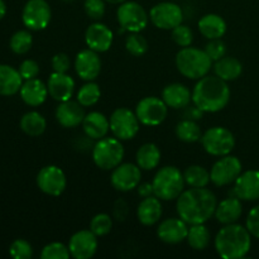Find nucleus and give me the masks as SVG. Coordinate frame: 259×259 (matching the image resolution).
Masks as SVG:
<instances>
[{
    "instance_id": "1",
    "label": "nucleus",
    "mask_w": 259,
    "mask_h": 259,
    "mask_svg": "<svg viewBox=\"0 0 259 259\" xmlns=\"http://www.w3.org/2000/svg\"><path fill=\"white\" fill-rule=\"evenodd\" d=\"M218 200L214 192L206 187H191L177 197L179 217L189 225L205 224L215 214Z\"/></svg>"
},
{
    "instance_id": "2",
    "label": "nucleus",
    "mask_w": 259,
    "mask_h": 259,
    "mask_svg": "<svg viewBox=\"0 0 259 259\" xmlns=\"http://www.w3.org/2000/svg\"><path fill=\"white\" fill-rule=\"evenodd\" d=\"M230 89L217 75L200 78L192 90V103L204 113H218L229 104Z\"/></svg>"
},
{
    "instance_id": "3",
    "label": "nucleus",
    "mask_w": 259,
    "mask_h": 259,
    "mask_svg": "<svg viewBox=\"0 0 259 259\" xmlns=\"http://www.w3.org/2000/svg\"><path fill=\"white\" fill-rule=\"evenodd\" d=\"M214 245L223 259L244 258L252 248V234L247 227L237 223L227 224L218 232Z\"/></svg>"
},
{
    "instance_id": "4",
    "label": "nucleus",
    "mask_w": 259,
    "mask_h": 259,
    "mask_svg": "<svg viewBox=\"0 0 259 259\" xmlns=\"http://www.w3.org/2000/svg\"><path fill=\"white\" fill-rule=\"evenodd\" d=\"M176 67L182 76L190 80H200L212 67V60L205 51L195 47H184L176 55Z\"/></svg>"
},
{
    "instance_id": "5",
    "label": "nucleus",
    "mask_w": 259,
    "mask_h": 259,
    "mask_svg": "<svg viewBox=\"0 0 259 259\" xmlns=\"http://www.w3.org/2000/svg\"><path fill=\"white\" fill-rule=\"evenodd\" d=\"M154 196L161 201L177 200V197L184 192L185 179L184 174L175 166H166L158 169L153 181Z\"/></svg>"
},
{
    "instance_id": "6",
    "label": "nucleus",
    "mask_w": 259,
    "mask_h": 259,
    "mask_svg": "<svg viewBox=\"0 0 259 259\" xmlns=\"http://www.w3.org/2000/svg\"><path fill=\"white\" fill-rule=\"evenodd\" d=\"M93 153V161L96 166L104 171H113L123 162L124 147L120 139L115 137H104L96 141Z\"/></svg>"
},
{
    "instance_id": "7",
    "label": "nucleus",
    "mask_w": 259,
    "mask_h": 259,
    "mask_svg": "<svg viewBox=\"0 0 259 259\" xmlns=\"http://www.w3.org/2000/svg\"><path fill=\"white\" fill-rule=\"evenodd\" d=\"M201 143L205 152L210 156L223 157L232 153L235 147V138L228 128L212 126L202 134Z\"/></svg>"
},
{
    "instance_id": "8",
    "label": "nucleus",
    "mask_w": 259,
    "mask_h": 259,
    "mask_svg": "<svg viewBox=\"0 0 259 259\" xmlns=\"http://www.w3.org/2000/svg\"><path fill=\"white\" fill-rule=\"evenodd\" d=\"M118 22L126 32H142L148 25L149 15L137 2H124L116 10Z\"/></svg>"
},
{
    "instance_id": "9",
    "label": "nucleus",
    "mask_w": 259,
    "mask_h": 259,
    "mask_svg": "<svg viewBox=\"0 0 259 259\" xmlns=\"http://www.w3.org/2000/svg\"><path fill=\"white\" fill-rule=\"evenodd\" d=\"M242 171L243 166L240 159L235 156L227 154L212 164L211 171H210V181L215 186H228V185L234 184Z\"/></svg>"
},
{
    "instance_id": "10",
    "label": "nucleus",
    "mask_w": 259,
    "mask_h": 259,
    "mask_svg": "<svg viewBox=\"0 0 259 259\" xmlns=\"http://www.w3.org/2000/svg\"><path fill=\"white\" fill-rule=\"evenodd\" d=\"M110 132L120 141L133 139L139 132V123L136 113L128 108H119L110 115Z\"/></svg>"
},
{
    "instance_id": "11",
    "label": "nucleus",
    "mask_w": 259,
    "mask_h": 259,
    "mask_svg": "<svg viewBox=\"0 0 259 259\" xmlns=\"http://www.w3.org/2000/svg\"><path fill=\"white\" fill-rule=\"evenodd\" d=\"M168 113V106L157 96H147L142 99L136 108V115L141 124L147 126H157L164 121Z\"/></svg>"
},
{
    "instance_id": "12",
    "label": "nucleus",
    "mask_w": 259,
    "mask_h": 259,
    "mask_svg": "<svg viewBox=\"0 0 259 259\" xmlns=\"http://www.w3.org/2000/svg\"><path fill=\"white\" fill-rule=\"evenodd\" d=\"M149 19L153 23L154 27L159 29L172 30L177 25L182 24L184 12L176 3L163 2L152 8L149 12Z\"/></svg>"
},
{
    "instance_id": "13",
    "label": "nucleus",
    "mask_w": 259,
    "mask_h": 259,
    "mask_svg": "<svg viewBox=\"0 0 259 259\" xmlns=\"http://www.w3.org/2000/svg\"><path fill=\"white\" fill-rule=\"evenodd\" d=\"M52 12L46 0H28L23 9V23L30 30L46 29L50 24Z\"/></svg>"
},
{
    "instance_id": "14",
    "label": "nucleus",
    "mask_w": 259,
    "mask_h": 259,
    "mask_svg": "<svg viewBox=\"0 0 259 259\" xmlns=\"http://www.w3.org/2000/svg\"><path fill=\"white\" fill-rule=\"evenodd\" d=\"M37 185L42 192L50 196H60L67 186L66 175L60 167L46 166L38 172Z\"/></svg>"
},
{
    "instance_id": "15",
    "label": "nucleus",
    "mask_w": 259,
    "mask_h": 259,
    "mask_svg": "<svg viewBox=\"0 0 259 259\" xmlns=\"http://www.w3.org/2000/svg\"><path fill=\"white\" fill-rule=\"evenodd\" d=\"M141 167L133 163H120L113 169L110 177L113 187L120 192H128L137 189L141 184Z\"/></svg>"
},
{
    "instance_id": "16",
    "label": "nucleus",
    "mask_w": 259,
    "mask_h": 259,
    "mask_svg": "<svg viewBox=\"0 0 259 259\" xmlns=\"http://www.w3.org/2000/svg\"><path fill=\"white\" fill-rule=\"evenodd\" d=\"M98 237L91 230L76 232L68 242V250L75 259H90L98 250Z\"/></svg>"
},
{
    "instance_id": "17",
    "label": "nucleus",
    "mask_w": 259,
    "mask_h": 259,
    "mask_svg": "<svg viewBox=\"0 0 259 259\" xmlns=\"http://www.w3.org/2000/svg\"><path fill=\"white\" fill-rule=\"evenodd\" d=\"M181 218H168L161 222L157 228V237L166 244H180L186 240L189 227Z\"/></svg>"
},
{
    "instance_id": "18",
    "label": "nucleus",
    "mask_w": 259,
    "mask_h": 259,
    "mask_svg": "<svg viewBox=\"0 0 259 259\" xmlns=\"http://www.w3.org/2000/svg\"><path fill=\"white\" fill-rule=\"evenodd\" d=\"M233 195L242 201H257L259 200V171L249 169L240 174L235 180Z\"/></svg>"
},
{
    "instance_id": "19",
    "label": "nucleus",
    "mask_w": 259,
    "mask_h": 259,
    "mask_svg": "<svg viewBox=\"0 0 259 259\" xmlns=\"http://www.w3.org/2000/svg\"><path fill=\"white\" fill-rule=\"evenodd\" d=\"M75 71L78 77L85 81H94L98 78L101 71V60L98 52L90 48L78 52L75 58Z\"/></svg>"
},
{
    "instance_id": "20",
    "label": "nucleus",
    "mask_w": 259,
    "mask_h": 259,
    "mask_svg": "<svg viewBox=\"0 0 259 259\" xmlns=\"http://www.w3.org/2000/svg\"><path fill=\"white\" fill-rule=\"evenodd\" d=\"M114 34L110 28L100 22L89 25L85 32V42L90 50L98 53L106 52L113 45Z\"/></svg>"
},
{
    "instance_id": "21",
    "label": "nucleus",
    "mask_w": 259,
    "mask_h": 259,
    "mask_svg": "<svg viewBox=\"0 0 259 259\" xmlns=\"http://www.w3.org/2000/svg\"><path fill=\"white\" fill-rule=\"evenodd\" d=\"M47 89L53 100L62 103L72 98L75 91V81L67 73L53 72L48 78Z\"/></svg>"
},
{
    "instance_id": "22",
    "label": "nucleus",
    "mask_w": 259,
    "mask_h": 259,
    "mask_svg": "<svg viewBox=\"0 0 259 259\" xmlns=\"http://www.w3.org/2000/svg\"><path fill=\"white\" fill-rule=\"evenodd\" d=\"M83 106L78 101L67 100L60 103L56 109V119L63 128H76L82 124L85 118Z\"/></svg>"
},
{
    "instance_id": "23",
    "label": "nucleus",
    "mask_w": 259,
    "mask_h": 259,
    "mask_svg": "<svg viewBox=\"0 0 259 259\" xmlns=\"http://www.w3.org/2000/svg\"><path fill=\"white\" fill-rule=\"evenodd\" d=\"M162 100L168 108L184 109L191 103L192 93L184 83H169L162 91Z\"/></svg>"
},
{
    "instance_id": "24",
    "label": "nucleus",
    "mask_w": 259,
    "mask_h": 259,
    "mask_svg": "<svg viewBox=\"0 0 259 259\" xmlns=\"http://www.w3.org/2000/svg\"><path fill=\"white\" fill-rule=\"evenodd\" d=\"M83 133L94 141L106 137L110 131V120L100 111H91L86 114L82 121Z\"/></svg>"
},
{
    "instance_id": "25",
    "label": "nucleus",
    "mask_w": 259,
    "mask_h": 259,
    "mask_svg": "<svg viewBox=\"0 0 259 259\" xmlns=\"http://www.w3.org/2000/svg\"><path fill=\"white\" fill-rule=\"evenodd\" d=\"M162 212L163 210H162L161 200L152 195V196L144 197L138 205L137 217H138L139 223L144 227H152L161 220Z\"/></svg>"
},
{
    "instance_id": "26",
    "label": "nucleus",
    "mask_w": 259,
    "mask_h": 259,
    "mask_svg": "<svg viewBox=\"0 0 259 259\" xmlns=\"http://www.w3.org/2000/svg\"><path fill=\"white\" fill-rule=\"evenodd\" d=\"M243 214L242 200L237 196L227 197L225 200L220 201L215 209V218L220 224H233L240 219Z\"/></svg>"
},
{
    "instance_id": "27",
    "label": "nucleus",
    "mask_w": 259,
    "mask_h": 259,
    "mask_svg": "<svg viewBox=\"0 0 259 259\" xmlns=\"http://www.w3.org/2000/svg\"><path fill=\"white\" fill-rule=\"evenodd\" d=\"M48 95L50 94H48L47 85H45L38 78L25 80V82L20 88V98L29 106L42 105Z\"/></svg>"
},
{
    "instance_id": "28",
    "label": "nucleus",
    "mask_w": 259,
    "mask_h": 259,
    "mask_svg": "<svg viewBox=\"0 0 259 259\" xmlns=\"http://www.w3.org/2000/svg\"><path fill=\"white\" fill-rule=\"evenodd\" d=\"M23 77L12 66L0 65V95L10 96L20 91Z\"/></svg>"
},
{
    "instance_id": "29",
    "label": "nucleus",
    "mask_w": 259,
    "mask_h": 259,
    "mask_svg": "<svg viewBox=\"0 0 259 259\" xmlns=\"http://www.w3.org/2000/svg\"><path fill=\"white\" fill-rule=\"evenodd\" d=\"M214 73L224 81H234L238 77H240L243 72V65L238 58L235 57H228L224 56L220 60L215 61L214 66Z\"/></svg>"
},
{
    "instance_id": "30",
    "label": "nucleus",
    "mask_w": 259,
    "mask_h": 259,
    "mask_svg": "<svg viewBox=\"0 0 259 259\" xmlns=\"http://www.w3.org/2000/svg\"><path fill=\"white\" fill-rule=\"evenodd\" d=\"M199 30L207 39H219L227 32V23L220 15L206 14L199 20Z\"/></svg>"
},
{
    "instance_id": "31",
    "label": "nucleus",
    "mask_w": 259,
    "mask_h": 259,
    "mask_svg": "<svg viewBox=\"0 0 259 259\" xmlns=\"http://www.w3.org/2000/svg\"><path fill=\"white\" fill-rule=\"evenodd\" d=\"M137 164L144 171H152L157 168L161 162V151L154 143H146L139 147L136 154Z\"/></svg>"
},
{
    "instance_id": "32",
    "label": "nucleus",
    "mask_w": 259,
    "mask_h": 259,
    "mask_svg": "<svg viewBox=\"0 0 259 259\" xmlns=\"http://www.w3.org/2000/svg\"><path fill=\"white\" fill-rule=\"evenodd\" d=\"M20 128L27 136L38 137L45 133L47 128L46 119L38 111H29L20 119Z\"/></svg>"
},
{
    "instance_id": "33",
    "label": "nucleus",
    "mask_w": 259,
    "mask_h": 259,
    "mask_svg": "<svg viewBox=\"0 0 259 259\" xmlns=\"http://www.w3.org/2000/svg\"><path fill=\"white\" fill-rule=\"evenodd\" d=\"M186 240L192 249L204 250L209 247L211 234L204 224H194L189 228Z\"/></svg>"
},
{
    "instance_id": "34",
    "label": "nucleus",
    "mask_w": 259,
    "mask_h": 259,
    "mask_svg": "<svg viewBox=\"0 0 259 259\" xmlns=\"http://www.w3.org/2000/svg\"><path fill=\"white\" fill-rule=\"evenodd\" d=\"M176 136L180 141L185 143H196L201 141L202 132L197 121L182 119L176 125Z\"/></svg>"
},
{
    "instance_id": "35",
    "label": "nucleus",
    "mask_w": 259,
    "mask_h": 259,
    "mask_svg": "<svg viewBox=\"0 0 259 259\" xmlns=\"http://www.w3.org/2000/svg\"><path fill=\"white\" fill-rule=\"evenodd\" d=\"M184 179L190 187H206L210 182V172L205 167L192 164L185 169Z\"/></svg>"
},
{
    "instance_id": "36",
    "label": "nucleus",
    "mask_w": 259,
    "mask_h": 259,
    "mask_svg": "<svg viewBox=\"0 0 259 259\" xmlns=\"http://www.w3.org/2000/svg\"><path fill=\"white\" fill-rule=\"evenodd\" d=\"M100 96L101 91L98 83L93 82V81H88V83L81 86V89L78 90L77 101L83 108H88V106L95 105L100 100Z\"/></svg>"
},
{
    "instance_id": "37",
    "label": "nucleus",
    "mask_w": 259,
    "mask_h": 259,
    "mask_svg": "<svg viewBox=\"0 0 259 259\" xmlns=\"http://www.w3.org/2000/svg\"><path fill=\"white\" fill-rule=\"evenodd\" d=\"M33 37L28 30H19L10 38V50L17 55H24L32 48Z\"/></svg>"
},
{
    "instance_id": "38",
    "label": "nucleus",
    "mask_w": 259,
    "mask_h": 259,
    "mask_svg": "<svg viewBox=\"0 0 259 259\" xmlns=\"http://www.w3.org/2000/svg\"><path fill=\"white\" fill-rule=\"evenodd\" d=\"M125 48L132 56L141 57V56L146 55L148 51V42L143 35L139 34L138 32H134L126 37Z\"/></svg>"
},
{
    "instance_id": "39",
    "label": "nucleus",
    "mask_w": 259,
    "mask_h": 259,
    "mask_svg": "<svg viewBox=\"0 0 259 259\" xmlns=\"http://www.w3.org/2000/svg\"><path fill=\"white\" fill-rule=\"evenodd\" d=\"M111 228H113V219L110 215L104 214V212L95 215L90 222V230L96 237H104L109 234Z\"/></svg>"
},
{
    "instance_id": "40",
    "label": "nucleus",
    "mask_w": 259,
    "mask_h": 259,
    "mask_svg": "<svg viewBox=\"0 0 259 259\" xmlns=\"http://www.w3.org/2000/svg\"><path fill=\"white\" fill-rule=\"evenodd\" d=\"M71 257L68 245L66 247L65 244L60 242H53L46 245L40 253L42 259H68Z\"/></svg>"
},
{
    "instance_id": "41",
    "label": "nucleus",
    "mask_w": 259,
    "mask_h": 259,
    "mask_svg": "<svg viewBox=\"0 0 259 259\" xmlns=\"http://www.w3.org/2000/svg\"><path fill=\"white\" fill-rule=\"evenodd\" d=\"M172 40L176 43L180 47H189L191 46L192 40H194V33H192L191 28L187 27V25L180 24L176 28L172 29L171 33Z\"/></svg>"
},
{
    "instance_id": "42",
    "label": "nucleus",
    "mask_w": 259,
    "mask_h": 259,
    "mask_svg": "<svg viewBox=\"0 0 259 259\" xmlns=\"http://www.w3.org/2000/svg\"><path fill=\"white\" fill-rule=\"evenodd\" d=\"M83 9L90 19L98 22L105 14V0H85Z\"/></svg>"
},
{
    "instance_id": "43",
    "label": "nucleus",
    "mask_w": 259,
    "mask_h": 259,
    "mask_svg": "<svg viewBox=\"0 0 259 259\" xmlns=\"http://www.w3.org/2000/svg\"><path fill=\"white\" fill-rule=\"evenodd\" d=\"M9 252L14 259H30L33 255L32 245L24 239H18L12 243Z\"/></svg>"
},
{
    "instance_id": "44",
    "label": "nucleus",
    "mask_w": 259,
    "mask_h": 259,
    "mask_svg": "<svg viewBox=\"0 0 259 259\" xmlns=\"http://www.w3.org/2000/svg\"><path fill=\"white\" fill-rule=\"evenodd\" d=\"M204 51L211 58L212 62H215V61L224 57L225 53H227V46L223 42L222 38H219V39H210V42L207 43Z\"/></svg>"
},
{
    "instance_id": "45",
    "label": "nucleus",
    "mask_w": 259,
    "mask_h": 259,
    "mask_svg": "<svg viewBox=\"0 0 259 259\" xmlns=\"http://www.w3.org/2000/svg\"><path fill=\"white\" fill-rule=\"evenodd\" d=\"M19 73L23 77V80H32L35 78L39 73V65L33 60H25L20 63Z\"/></svg>"
},
{
    "instance_id": "46",
    "label": "nucleus",
    "mask_w": 259,
    "mask_h": 259,
    "mask_svg": "<svg viewBox=\"0 0 259 259\" xmlns=\"http://www.w3.org/2000/svg\"><path fill=\"white\" fill-rule=\"evenodd\" d=\"M52 68L53 72H61V73H67V71L71 67V60L68 55L66 53L60 52L52 57Z\"/></svg>"
},
{
    "instance_id": "47",
    "label": "nucleus",
    "mask_w": 259,
    "mask_h": 259,
    "mask_svg": "<svg viewBox=\"0 0 259 259\" xmlns=\"http://www.w3.org/2000/svg\"><path fill=\"white\" fill-rule=\"evenodd\" d=\"M245 227L249 230L252 237L259 239V205L253 207L249 211L247 217V222H245Z\"/></svg>"
},
{
    "instance_id": "48",
    "label": "nucleus",
    "mask_w": 259,
    "mask_h": 259,
    "mask_svg": "<svg viewBox=\"0 0 259 259\" xmlns=\"http://www.w3.org/2000/svg\"><path fill=\"white\" fill-rule=\"evenodd\" d=\"M113 215L116 220H119V222H124V220L128 218L129 206H128V204H126L125 200H123V199L116 200L115 204H114V207H113Z\"/></svg>"
},
{
    "instance_id": "49",
    "label": "nucleus",
    "mask_w": 259,
    "mask_h": 259,
    "mask_svg": "<svg viewBox=\"0 0 259 259\" xmlns=\"http://www.w3.org/2000/svg\"><path fill=\"white\" fill-rule=\"evenodd\" d=\"M202 115H204V111L200 110L196 105H187L186 108H184V113H182V119H189V120L197 121L200 119H202Z\"/></svg>"
},
{
    "instance_id": "50",
    "label": "nucleus",
    "mask_w": 259,
    "mask_h": 259,
    "mask_svg": "<svg viewBox=\"0 0 259 259\" xmlns=\"http://www.w3.org/2000/svg\"><path fill=\"white\" fill-rule=\"evenodd\" d=\"M137 191H138V195L141 197H148V196H152V195H154V191H153V185L149 184V182H142V184L138 185V187H137Z\"/></svg>"
},
{
    "instance_id": "51",
    "label": "nucleus",
    "mask_w": 259,
    "mask_h": 259,
    "mask_svg": "<svg viewBox=\"0 0 259 259\" xmlns=\"http://www.w3.org/2000/svg\"><path fill=\"white\" fill-rule=\"evenodd\" d=\"M5 13H7V5H5V3L3 0H0V19H3Z\"/></svg>"
},
{
    "instance_id": "52",
    "label": "nucleus",
    "mask_w": 259,
    "mask_h": 259,
    "mask_svg": "<svg viewBox=\"0 0 259 259\" xmlns=\"http://www.w3.org/2000/svg\"><path fill=\"white\" fill-rule=\"evenodd\" d=\"M105 2L111 3V4H121V3L126 2V0H105Z\"/></svg>"
},
{
    "instance_id": "53",
    "label": "nucleus",
    "mask_w": 259,
    "mask_h": 259,
    "mask_svg": "<svg viewBox=\"0 0 259 259\" xmlns=\"http://www.w3.org/2000/svg\"><path fill=\"white\" fill-rule=\"evenodd\" d=\"M63 2H73V0H63Z\"/></svg>"
}]
</instances>
